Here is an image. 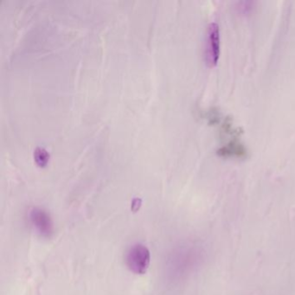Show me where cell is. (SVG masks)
I'll return each instance as SVG.
<instances>
[{
  "label": "cell",
  "mask_w": 295,
  "mask_h": 295,
  "mask_svg": "<svg viewBox=\"0 0 295 295\" xmlns=\"http://www.w3.org/2000/svg\"><path fill=\"white\" fill-rule=\"evenodd\" d=\"M150 263V250L143 244H134L127 254V265L128 268L136 275L146 273Z\"/></svg>",
  "instance_id": "6da1fadb"
},
{
  "label": "cell",
  "mask_w": 295,
  "mask_h": 295,
  "mask_svg": "<svg viewBox=\"0 0 295 295\" xmlns=\"http://www.w3.org/2000/svg\"><path fill=\"white\" fill-rule=\"evenodd\" d=\"M220 55V31L217 23H210L207 31L205 61L209 66L217 64Z\"/></svg>",
  "instance_id": "7a4b0ae2"
},
{
  "label": "cell",
  "mask_w": 295,
  "mask_h": 295,
  "mask_svg": "<svg viewBox=\"0 0 295 295\" xmlns=\"http://www.w3.org/2000/svg\"><path fill=\"white\" fill-rule=\"evenodd\" d=\"M31 224L42 237H50L54 232L53 221L45 209L34 208L30 212Z\"/></svg>",
  "instance_id": "3957f363"
},
{
  "label": "cell",
  "mask_w": 295,
  "mask_h": 295,
  "mask_svg": "<svg viewBox=\"0 0 295 295\" xmlns=\"http://www.w3.org/2000/svg\"><path fill=\"white\" fill-rule=\"evenodd\" d=\"M217 154L223 157H244L247 154V149L244 145L238 141H230L221 146L217 150Z\"/></svg>",
  "instance_id": "277c9868"
},
{
  "label": "cell",
  "mask_w": 295,
  "mask_h": 295,
  "mask_svg": "<svg viewBox=\"0 0 295 295\" xmlns=\"http://www.w3.org/2000/svg\"><path fill=\"white\" fill-rule=\"evenodd\" d=\"M35 154H36V162H37V164L44 166L48 161L47 152L42 149V148H38V149L36 151Z\"/></svg>",
  "instance_id": "5b68a950"
}]
</instances>
